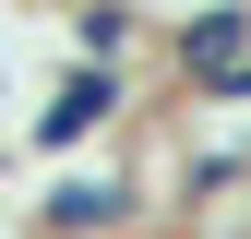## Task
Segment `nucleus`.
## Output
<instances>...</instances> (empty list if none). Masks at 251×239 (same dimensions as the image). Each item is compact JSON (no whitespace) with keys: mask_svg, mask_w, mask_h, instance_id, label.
Returning <instances> with one entry per match:
<instances>
[{"mask_svg":"<svg viewBox=\"0 0 251 239\" xmlns=\"http://www.w3.org/2000/svg\"><path fill=\"white\" fill-rule=\"evenodd\" d=\"M132 215H144L132 167H72L36 191V239H132Z\"/></svg>","mask_w":251,"mask_h":239,"instance_id":"f257e3e1","label":"nucleus"},{"mask_svg":"<svg viewBox=\"0 0 251 239\" xmlns=\"http://www.w3.org/2000/svg\"><path fill=\"white\" fill-rule=\"evenodd\" d=\"M239 60H251V0H215V12H179L168 24V72L192 84V96H215Z\"/></svg>","mask_w":251,"mask_h":239,"instance_id":"f03ea898","label":"nucleus"},{"mask_svg":"<svg viewBox=\"0 0 251 239\" xmlns=\"http://www.w3.org/2000/svg\"><path fill=\"white\" fill-rule=\"evenodd\" d=\"M132 108V72H60V96L24 120V143H48V156H72V143H96L108 120Z\"/></svg>","mask_w":251,"mask_h":239,"instance_id":"7ed1b4c3","label":"nucleus"},{"mask_svg":"<svg viewBox=\"0 0 251 239\" xmlns=\"http://www.w3.org/2000/svg\"><path fill=\"white\" fill-rule=\"evenodd\" d=\"M60 36H72V72H120V60H132V36H144V12H120V0H84Z\"/></svg>","mask_w":251,"mask_h":239,"instance_id":"20e7f679","label":"nucleus"},{"mask_svg":"<svg viewBox=\"0 0 251 239\" xmlns=\"http://www.w3.org/2000/svg\"><path fill=\"white\" fill-rule=\"evenodd\" d=\"M215 108H251V60H239V72H227V84H215Z\"/></svg>","mask_w":251,"mask_h":239,"instance_id":"39448f33","label":"nucleus"}]
</instances>
